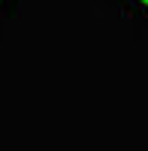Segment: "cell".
Listing matches in <instances>:
<instances>
[{
  "label": "cell",
  "instance_id": "obj_1",
  "mask_svg": "<svg viewBox=\"0 0 148 151\" xmlns=\"http://www.w3.org/2000/svg\"><path fill=\"white\" fill-rule=\"evenodd\" d=\"M139 3H145V6H148V0H139Z\"/></svg>",
  "mask_w": 148,
  "mask_h": 151
}]
</instances>
